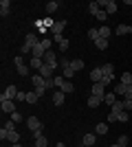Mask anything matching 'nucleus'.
Here are the masks:
<instances>
[{"mask_svg": "<svg viewBox=\"0 0 132 147\" xmlns=\"http://www.w3.org/2000/svg\"><path fill=\"white\" fill-rule=\"evenodd\" d=\"M130 33H132L130 24H119V26H117V35H130Z\"/></svg>", "mask_w": 132, "mask_h": 147, "instance_id": "nucleus-21", "label": "nucleus"}, {"mask_svg": "<svg viewBox=\"0 0 132 147\" xmlns=\"http://www.w3.org/2000/svg\"><path fill=\"white\" fill-rule=\"evenodd\" d=\"M55 42L60 44V51H62V53H66V51H68V37H64V35H55Z\"/></svg>", "mask_w": 132, "mask_h": 147, "instance_id": "nucleus-11", "label": "nucleus"}, {"mask_svg": "<svg viewBox=\"0 0 132 147\" xmlns=\"http://www.w3.org/2000/svg\"><path fill=\"white\" fill-rule=\"evenodd\" d=\"M112 92H114V94H126V92H128V86H126V84H117Z\"/></svg>", "mask_w": 132, "mask_h": 147, "instance_id": "nucleus-29", "label": "nucleus"}, {"mask_svg": "<svg viewBox=\"0 0 132 147\" xmlns=\"http://www.w3.org/2000/svg\"><path fill=\"white\" fill-rule=\"evenodd\" d=\"M101 103H104V99H101V97H93V94L88 97V108H93V110H95V108H99Z\"/></svg>", "mask_w": 132, "mask_h": 147, "instance_id": "nucleus-15", "label": "nucleus"}, {"mask_svg": "<svg viewBox=\"0 0 132 147\" xmlns=\"http://www.w3.org/2000/svg\"><path fill=\"white\" fill-rule=\"evenodd\" d=\"M126 5H128V7H132V0H126Z\"/></svg>", "mask_w": 132, "mask_h": 147, "instance_id": "nucleus-47", "label": "nucleus"}, {"mask_svg": "<svg viewBox=\"0 0 132 147\" xmlns=\"http://www.w3.org/2000/svg\"><path fill=\"white\" fill-rule=\"evenodd\" d=\"M101 68V73H104V77H112L114 75V66L112 64H104V66H99Z\"/></svg>", "mask_w": 132, "mask_h": 147, "instance_id": "nucleus-20", "label": "nucleus"}, {"mask_svg": "<svg viewBox=\"0 0 132 147\" xmlns=\"http://www.w3.org/2000/svg\"><path fill=\"white\" fill-rule=\"evenodd\" d=\"M62 77L66 81H70V77H75V70H73V66H68V68H62Z\"/></svg>", "mask_w": 132, "mask_h": 147, "instance_id": "nucleus-27", "label": "nucleus"}, {"mask_svg": "<svg viewBox=\"0 0 132 147\" xmlns=\"http://www.w3.org/2000/svg\"><path fill=\"white\" fill-rule=\"evenodd\" d=\"M95 143H97V134H93V132L84 134V138H82V145L84 147H95Z\"/></svg>", "mask_w": 132, "mask_h": 147, "instance_id": "nucleus-8", "label": "nucleus"}, {"mask_svg": "<svg viewBox=\"0 0 132 147\" xmlns=\"http://www.w3.org/2000/svg\"><path fill=\"white\" fill-rule=\"evenodd\" d=\"M121 84H126V86H132V75L128 73V70L121 75Z\"/></svg>", "mask_w": 132, "mask_h": 147, "instance_id": "nucleus-32", "label": "nucleus"}, {"mask_svg": "<svg viewBox=\"0 0 132 147\" xmlns=\"http://www.w3.org/2000/svg\"><path fill=\"white\" fill-rule=\"evenodd\" d=\"M95 134L97 136L108 134V123H97V125H95Z\"/></svg>", "mask_w": 132, "mask_h": 147, "instance_id": "nucleus-18", "label": "nucleus"}, {"mask_svg": "<svg viewBox=\"0 0 132 147\" xmlns=\"http://www.w3.org/2000/svg\"><path fill=\"white\" fill-rule=\"evenodd\" d=\"M38 101H40V94H38L35 90H33V92H26V103H29V105L38 103Z\"/></svg>", "mask_w": 132, "mask_h": 147, "instance_id": "nucleus-22", "label": "nucleus"}, {"mask_svg": "<svg viewBox=\"0 0 132 147\" xmlns=\"http://www.w3.org/2000/svg\"><path fill=\"white\" fill-rule=\"evenodd\" d=\"M33 147H35V145H33Z\"/></svg>", "mask_w": 132, "mask_h": 147, "instance_id": "nucleus-51", "label": "nucleus"}, {"mask_svg": "<svg viewBox=\"0 0 132 147\" xmlns=\"http://www.w3.org/2000/svg\"><path fill=\"white\" fill-rule=\"evenodd\" d=\"M31 81H33V86H35V92L42 97L44 92H46V81H44V77L38 73V75H33V77H31Z\"/></svg>", "mask_w": 132, "mask_h": 147, "instance_id": "nucleus-3", "label": "nucleus"}, {"mask_svg": "<svg viewBox=\"0 0 132 147\" xmlns=\"http://www.w3.org/2000/svg\"><path fill=\"white\" fill-rule=\"evenodd\" d=\"M40 44V37L35 35V33H26L24 35V42H22V55H26V53H33V49Z\"/></svg>", "mask_w": 132, "mask_h": 147, "instance_id": "nucleus-1", "label": "nucleus"}, {"mask_svg": "<svg viewBox=\"0 0 132 147\" xmlns=\"http://www.w3.org/2000/svg\"><path fill=\"white\" fill-rule=\"evenodd\" d=\"M18 92L20 90L11 84V86H7V90L0 94V101H13V99H18Z\"/></svg>", "mask_w": 132, "mask_h": 147, "instance_id": "nucleus-4", "label": "nucleus"}, {"mask_svg": "<svg viewBox=\"0 0 132 147\" xmlns=\"http://www.w3.org/2000/svg\"><path fill=\"white\" fill-rule=\"evenodd\" d=\"M13 125H16V123H13V121H7L5 125H2V127H5V129H16V127H13Z\"/></svg>", "mask_w": 132, "mask_h": 147, "instance_id": "nucleus-45", "label": "nucleus"}, {"mask_svg": "<svg viewBox=\"0 0 132 147\" xmlns=\"http://www.w3.org/2000/svg\"><path fill=\"white\" fill-rule=\"evenodd\" d=\"M29 66L35 68V70H40V68L44 66V61H42V59H38V57H31V59H29Z\"/></svg>", "mask_w": 132, "mask_h": 147, "instance_id": "nucleus-28", "label": "nucleus"}, {"mask_svg": "<svg viewBox=\"0 0 132 147\" xmlns=\"http://www.w3.org/2000/svg\"><path fill=\"white\" fill-rule=\"evenodd\" d=\"M126 110V103H123V101H117V103L112 105V112H117V114H119V112H123Z\"/></svg>", "mask_w": 132, "mask_h": 147, "instance_id": "nucleus-34", "label": "nucleus"}, {"mask_svg": "<svg viewBox=\"0 0 132 147\" xmlns=\"http://www.w3.org/2000/svg\"><path fill=\"white\" fill-rule=\"evenodd\" d=\"M119 121H121V123H128V112H126V110L119 112Z\"/></svg>", "mask_w": 132, "mask_h": 147, "instance_id": "nucleus-43", "label": "nucleus"}, {"mask_svg": "<svg viewBox=\"0 0 132 147\" xmlns=\"http://www.w3.org/2000/svg\"><path fill=\"white\" fill-rule=\"evenodd\" d=\"M90 79H93V84H99V81L104 79V73H101V68H93V70H90Z\"/></svg>", "mask_w": 132, "mask_h": 147, "instance_id": "nucleus-13", "label": "nucleus"}, {"mask_svg": "<svg viewBox=\"0 0 132 147\" xmlns=\"http://www.w3.org/2000/svg\"><path fill=\"white\" fill-rule=\"evenodd\" d=\"M11 121L13 123H20V121H22V114H20V112H13V114H11Z\"/></svg>", "mask_w": 132, "mask_h": 147, "instance_id": "nucleus-40", "label": "nucleus"}, {"mask_svg": "<svg viewBox=\"0 0 132 147\" xmlns=\"http://www.w3.org/2000/svg\"><path fill=\"white\" fill-rule=\"evenodd\" d=\"M97 5H99V7H104V11H106L108 16H110V13H117V9H119L114 0H97Z\"/></svg>", "mask_w": 132, "mask_h": 147, "instance_id": "nucleus-5", "label": "nucleus"}, {"mask_svg": "<svg viewBox=\"0 0 132 147\" xmlns=\"http://www.w3.org/2000/svg\"><path fill=\"white\" fill-rule=\"evenodd\" d=\"M66 24H68L66 20H60V22H55V24L51 26V33H53V35H62V31L66 29Z\"/></svg>", "mask_w": 132, "mask_h": 147, "instance_id": "nucleus-9", "label": "nucleus"}, {"mask_svg": "<svg viewBox=\"0 0 132 147\" xmlns=\"http://www.w3.org/2000/svg\"><path fill=\"white\" fill-rule=\"evenodd\" d=\"M11 147H22V145H20V143H13V145Z\"/></svg>", "mask_w": 132, "mask_h": 147, "instance_id": "nucleus-48", "label": "nucleus"}, {"mask_svg": "<svg viewBox=\"0 0 132 147\" xmlns=\"http://www.w3.org/2000/svg\"><path fill=\"white\" fill-rule=\"evenodd\" d=\"M104 103H108V105H114V103H117L114 92H106V94H104Z\"/></svg>", "mask_w": 132, "mask_h": 147, "instance_id": "nucleus-26", "label": "nucleus"}, {"mask_svg": "<svg viewBox=\"0 0 132 147\" xmlns=\"http://www.w3.org/2000/svg\"><path fill=\"white\" fill-rule=\"evenodd\" d=\"M2 147H5V145H2Z\"/></svg>", "mask_w": 132, "mask_h": 147, "instance_id": "nucleus-52", "label": "nucleus"}, {"mask_svg": "<svg viewBox=\"0 0 132 147\" xmlns=\"http://www.w3.org/2000/svg\"><path fill=\"white\" fill-rule=\"evenodd\" d=\"M114 77V75H112ZM112 77H104V79H101V84H104V86H110V81H112Z\"/></svg>", "mask_w": 132, "mask_h": 147, "instance_id": "nucleus-46", "label": "nucleus"}, {"mask_svg": "<svg viewBox=\"0 0 132 147\" xmlns=\"http://www.w3.org/2000/svg\"><path fill=\"white\" fill-rule=\"evenodd\" d=\"M70 66H73V70L77 73V70H82V68H84V59H73V61H70Z\"/></svg>", "mask_w": 132, "mask_h": 147, "instance_id": "nucleus-31", "label": "nucleus"}, {"mask_svg": "<svg viewBox=\"0 0 132 147\" xmlns=\"http://www.w3.org/2000/svg\"><path fill=\"white\" fill-rule=\"evenodd\" d=\"M60 7H62L60 2H55V0H51V2H46V13L51 16V13H55L57 9H60Z\"/></svg>", "mask_w": 132, "mask_h": 147, "instance_id": "nucleus-23", "label": "nucleus"}, {"mask_svg": "<svg viewBox=\"0 0 132 147\" xmlns=\"http://www.w3.org/2000/svg\"><path fill=\"white\" fill-rule=\"evenodd\" d=\"M9 11H11V2H9V0H2V2H0V16L5 18V16H9Z\"/></svg>", "mask_w": 132, "mask_h": 147, "instance_id": "nucleus-16", "label": "nucleus"}, {"mask_svg": "<svg viewBox=\"0 0 132 147\" xmlns=\"http://www.w3.org/2000/svg\"><path fill=\"white\" fill-rule=\"evenodd\" d=\"M38 73H40V75H42L44 79H49V77H55V75H53V68H51V66H46V64H44V66H42V68H40Z\"/></svg>", "mask_w": 132, "mask_h": 147, "instance_id": "nucleus-19", "label": "nucleus"}, {"mask_svg": "<svg viewBox=\"0 0 132 147\" xmlns=\"http://www.w3.org/2000/svg\"><path fill=\"white\" fill-rule=\"evenodd\" d=\"M26 127L33 132V136H35V138H38V136H42L44 125H42V121H40L38 117H29V119H26Z\"/></svg>", "mask_w": 132, "mask_h": 147, "instance_id": "nucleus-2", "label": "nucleus"}, {"mask_svg": "<svg viewBox=\"0 0 132 147\" xmlns=\"http://www.w3.org/2000/svg\"><path fill=\"white\" fill-rule=\"evenodd\" d=\"M90 94H93V97H101L104 99V94H106V86H104V84H93V92H90Z\"/></svg>", "mask_w": 132, "mask_h": 147, "instance_id": "nucleus-10", "label": "nucleus"}, {"mask_svg": "<svg viewBox=\"0 0 132 147\" xmlns=\"http://www.w3.org/2000/svg\"><path fill=\"white\" fill-rule=\"evenodd\" d=\"M114 121H119V114H117V112H108V125L114 123Z\"/></svg>", "mask_w": 132, "mask_h": 147, "instance_id": "nucleus-37", "label": "nucleus"}, {"mask_svg": "<svg viewBox=\"0 0 132 147\" xmlns=\"http://www.w3.org/2000/svg\"><path fill=\"white\" fill-rule=\"evenodd\" d=\"M0 108H2V112H9V114L16 112V103L13 101H0Z\"/></svg>", "mask_w": 132, "mask_h": 147, "instance_id": "nucleus-14", "label": "nucleus"}, {"mask_svg": "<svg viewBox=\"0 0 132 147\" xmlns=\"http://www.w3.org/2000/svg\"><path fill=\"white\" fill-rule=\"evenodd\" d=\"M40 42H42V46H44L46 51H51V40H40Z\"/></svg>", "mask_w": 132, "mask_h": 147, "instance_id": "nucleus-44", "label": "nucleus"}, {"mask_svg": "<svg viewBox=\"0 0 132 147\" xmlns=\"http://www.w3.org/2000/svg\"><path fill=\"white\" fill-rule=\"evenodd\" d=\"M70 61H73V59H66V57H62V59H60V66H62V68H68V66H70Z\"/></svg>", "mask_w": 132, "mask_h": 147, "instance_id": "nucleus-41", "label": "nucleus"}, {"mask_svg": "<svg viewBox=\"0 0 132 147\" xmlns=\"http://www.w3.org/2000/svg\"><path fill=\"white\" fill-rule=\"evenodd\" d=\"M7 141H11V143H18V141H20V134L16 132V129H7Z\"/></svg>", "mask_w": 132, "mask_h": 147, "instance_id": "nucleus-24", "label": "nucleus"}, {"mask_svg": "<svg viewBox=\"0 0 132 147\" xmlns=\"http://www.w3.org/2000/svg\"><path fill=\"white\" fill-rule=\"evenodd\" d=\"M57 147H66V145H64V143H57Z\"/></svg>", "mask_w": 132, "mask_h": 147, "instance_id": "nucleus-49", "label": "nucleus"}, {"mask_svg": "<svg viewBox=\"0 0 132 147\" xmlns=\"http://www.w3.org/2000/svg\"><path fill=\"white\" fill-rule=\"evenodd\" d=\"M60 90H62L64 94H68V92H73V90H75V86H73V84H70V81H64V86L60 88Z\"/></svg>", "mask_w": 132, "mask_h": 147, "instance_id": "nucleus-30", "label": "nucleus"}, {"mask_svg": "<svg viewBox=\"0 0 132 147\" xmlns=\"http://www.w3.org/2000/svg\"><path fill=\"white\" fill-rule=\"evenodd\" d=\"M31 55H33V57H38V59H42V57L46 55V49H44V46H42V42H40L38 46L33 49V53H31Z\"/></svg>", "mask_w": 132, "mask_h": 147, "instance_id": "nucleus-17", "label": "nucleus"}, {"mask_svg": "<svg viewBox=\"0 0 132 147\" xmlns=\"http://www.w3.org/2000/svg\"><path fill=\"white\" fill-rule=\"evenodd\" d=\"M64 101H66V94H64L62 90L53 92V103H55V105H64Z\"/></svg>", "mask_w": 132, "mask_h": 147, "instance_id": "nucleus-12", "label": "nucleus"}, {"mask_svg": "<svg viewBox=\"0 0 132 147\" xmlns=\"http://www.w3.org/2000/svg\"><path fill=\"white\" fill-rule=\"evenodd\" d=\"M49 145V141H46V136H38V138H35V147H46Z\"/></svg>", "mask_w": 132, "mask_h": 147, "instance_id": "nucleus-33", "label": "nucleus"}, {"mask_svg": "<svg viewBox=\"0 0 132 147\" xmlns=\"http://www.w3.org/2000/svg\"><path fill=\"white\" fill-rule=\"evenodd\" d=\"M99 35L106 37V40H110V29H108V26H99Z\"/></svg>", "mask_w": 132, "mask_h": 147, "instance_id": "nucleus-36", "label": "nucleus"}, {"mask_svg": "<svg viewBox=\"0 0 132 147\" xmlns=\"http://www.w3.org/2000/svg\"><path fill=\"white\" fill-rule=\"evenodd\" d=\"M16 70H18V75H22V77H26L29 75V64H24V59H22V55L16 57Z\"/></svg>", "mask_w": 132, "mask_h": 147, "instance_id": "nucleus-6", "label": "nucleus"}, {"mask_svg": "<svg viewBox=\"0 0 132 147\" xmlns=\"http://www.w3.org/2000/svg\"><path fill=\"white\" fill-rule=\"evenodd\" d=\"M88 37H90V40H93V42H95V40H99V29H90V31H88Z\"/></svg>", "mask_w": 132, "mask_h": 147, "instance_id": "nucleus-35", "label": "nucleus"}, {"mask_svg": "<svg viewBox=\"0 0 132 147\" xmlns=\"http://www.w3.org/2000/svg\"><path fill=\"white\" fill-rule=\"evenodd\" d=\"M110 147H119V145H117V143H114V145H110Z\"/></svg>", "mask_w": 132, "mask_h": 147, "instance_id": "nucleus-50", "label": "nucleus"}, {"mask_svg": "<svg viewBox=\"0 0 132 147\" xmlns=\"http://www.w3.org/2000/svg\"><path fill=\"white\" fill-rule=\"evenodd\" d=\"M88 11L93 13V16H97V11H99V5H97V2H90V5H88Z\"/></svg>", "mask_w": 132, "mask_h": 147, "instance_id": "nucleus-38", "label": "nucleus"}, {"mask_svg": "<svg viewBox=\"0 0 132 147\" xmlns=\"http://www.w3.org/2000/svg\"><path fill=\"white\" fill-rule=\"evenodd\" d=\"M108 42H110V40H106V37H99V40H95V46H97L99 51H106V49H108Z\"/></svg>", "mask_w": 132, "mask_h": 147, "instance_id": "nucleus-25", "label": "nucleus"}, {"mask_svg": "<svg viewBox=\"0 0 132 147\" xmlns=\"http://www.w3.org/2000/svg\"><path fill=\"white\" fill-rule=\"evenodd\" d=\"M42 61L46 64V66H51L53 70L57 68V57H55V53H53V51H46V55L42 57Z\"/></svg>", "mask_w": 132, "mask_h": 147, "instance_id": "nucleus-7", "label": "nucleus"}, {"mask_svg": "<svg viewBox=\"0 0 132 147\" xmlns=\"http://www.w3.org/2000/svg\"><path fill=\"white\" fill-rule=\"evenodd\" d=\"M117 145H119V147H126V145H128V136H119Z\"/></svg>", "mask_w": 132, "mask_h": 147, "instance_id": "nucleus-42", "label": "nucleus"}, {"mask_svg": "<svg viewBox=\"0 0 132 147\" xmlns=\"http://www.w3.org/2000/svg\"><path fill=\"white\" fill-rule=\"evenodd\" d=\"M95 18L99 20V22H104V20H106V18H108V13H106V11H104V9H99V11H97V16H95Z\"/></svg>", "mask_w": 132, "mask_h": 147, "instance_id": "nucleus-39", "label": "nucleus"}]
</instances>
